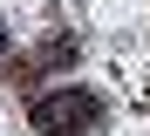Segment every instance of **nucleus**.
I'll return each instance as SVG.
<instances>
[{
	"mask_svg": "<svg viewBox=\"0 0 150 136\" xmlns=\"http://www.w3.org/2000/svg\"><path fill=\"white\" fill-rule=\"evenodd\" d=\"M96 116H103V95H96V89H75V82L28 102V123H34L41 136H75V129H89Z\"/></svg>",
	"mask_w": 150,
	"mask_h": 136,
	"instance_id": "obj_1",
	"label": "nucleus"
},
{
	"mask_svg": "<svg viewBox=\"0 0 150 136\" xmlns=\"http://www.w3.org/2000/svg\"><path fill=\"white\" fill-rule=\"evenodd\" d=\"M0 61H7V27H0Z\"/></svg>",
	"mask_w": 150,
	"mask_h": 136,
	"instance_id": "obj_2",
	"label": "nucleus"
}]
</instances>
